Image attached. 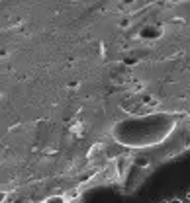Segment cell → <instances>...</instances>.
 <instances>
[{"label":"cell","instance_id":"1","mask_svg":"<svg viewBox=\"0 0 190 203\" xmlns=\"http://www.w3.org/2000/svg\"><path fill=\"white\" fill-rule=\"evenodd\" d=\"M169 201H171V203H182L180 199H176V197H172V199H169Z\"/></svg>","mask_w":190,"mask_h":203}]
</instances>
